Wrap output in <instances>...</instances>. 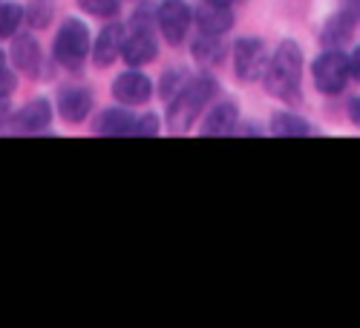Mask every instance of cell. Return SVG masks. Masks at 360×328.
<instances>
[{
    "label": "cell",
    "mask_w": 360,
    "mask_h": 328,
    "mask_svg": "<svg viewBox=\"0 0 360 328\" xmlns=\"http://www.w3.org/2000/svg\"><path fill=\"white\" fill-rule=\"evenodd\" d=\"M23 18L29 20V26H35V29L46 26V23L52 20V6H49V0H35V4L23 12Z\"/></svg>",
    "instance_id": "cell-21"
},
{
    "label": "cell",
    "mask_w": 360,
    "mask_h": 328,
    "mask_svg": "<svg viewBox=\"0 0 360 328\" xmlns=\"http://www.w3.org/2000/svg\"><path fill=\"white\" fill-rule=\"evenodd\" d=\"M156 52H159V44L150 29H136L130 38H124V46H122V58L130 67H144L150 61H156Z\"/></svg>",
    "instance_id": "cell-9"
},
{
    "label": "cell",
    "mask_w": 360,
    "mask_h": 328,
    "mask_svg": "<svg viewBox=\"0 0 360 328\" xmlns=\"http://www.w3.org/2000/svg\"><path fill=\"white\" fill-rule=\"evenodd\" d=\"M122 46H124V26L122 23H110V26H104L101 32H98V38H96V44H93V64L96 67H110L115 58H118V52H122Z\"/></svg>",
    "instance_id": "cell-8"
},
{
    "label": "cell",
    "mask_w": 360,
    "mask_h": 328,
    "mask_svg": "<svg viewBox=\"0 0 360 328\" xmlns=\"http://www.w3.org/2000/svg\"><path fill=\"white\" fill-rule=\"evenodd\" d=\"M89 29L78 18H67L64 26L55 35V58L58 64L67 67L70 72H81L89 58Z\"/></svg>",
    "instance_id": "cell-3"
},
{
    "label": "cell",
    "mask_w": 360,
    "mask_h": 328,
    "mask_svg": "<svg viewBox=\"0 0 360 328\" xmlns=\"http://www.w3.org/2000/svg\"><path fill=\"white\" fill-rule=\"evenodd\" d=\"M349 72H352V78L360 81V46H354V52L349 55Z\"/></svg>",
    "instance_id": "cell-25"
},
{
    "label": "cell",
    "mask_w": 360,
    "mask_h": 328,
    "mask_svg": "<svg viewBox=\"0 0 360 328\" xmlns=\"http://www.w3.org/2000/svg\"><path fill=\"white\" fill-rule=\"evenodd\" d=\"M352 6H354V12L360 15V0H352Z\"/></svg>",
    "instance_id": "cell-30"
},
{
    "label": "cell",
    "mask_w": 360,
    "mask_h": 328,
    "mask_svg": "<svg viewBox=\"0 0 360 328\" xmlns=\"http://www.w3.org/2000/svg\"><path fill=\"white\" fill-rule=\"evenodd\" d=\"M4 67H6V52L0 49V70H4Z\"/></svg>",
    "instance_id": "cell-29"
},
{
    "label": "cell",
    "mask_w": 360,
    "mask_h": 328,
    "mask_svg": "<svg viewBox=\"0 0 360 328\" xmlns=\"http://www.w3.org/2000/svg\"><path fill=\"white\" fill-rule=\"evenodd\" d=\"M112 96L122 101V104H144L150 96H153V81H150L144 72L127 70L112 81Z\"/></svg>",
    "instance_id": "cell-7"
},
{
    "label": "cell",
    "mask_w": 360,
    "mask_h": 328,
    "mask_svg": "<svg viewBox=\"0 0 360 328\" xmlns=\"http://www.w3.org/2000/svg\"><path fill=\"white\" fill-rule=\"evenodd\" d=\"M9 115V96H0V122Z\"/></svg>",
    "instance_id": "cell-27"
},
{
    "label": "cell",
    "mask_w": 360,
    "mask_h": 328,
    "mask_svg": "<svg viewBox=\"0 0 360 328\" xmlns=\"http://www.w3.org/2000/svg\"><path fill=\"white\" fill-rule=\"evenodd\" d=\"M207 4H217V6H231L233 0H207Z\"/></svg>",
    "instance_id": "cell-28"
},
{
    "label": "cell",
    "mask_w": 360,
    "mask_h": 328,
    "mask_svg": "<svg viewBox=\"0 0 360 328\" xmlns=\"http://www.w3.org/2000/svg\"><path fill=\"white\" fill-rule=\"evenodd\" d=\"M239 122V107L236 101H219L202 122V136H228L233 124Z\"/></svg>",
    "instance_id": "cell-13"
},
{
    "label": "cell",
    "mask_w": 360,
    "mask_h": 328,
    "mask_svg": "<svg viewBox=\"0 0 360 328\" xmlns=\"http://www.w3.org/2000/svg\"><path fill=\"white\" fill-rule=\"evenodd\" d=\"M139 118L130 115L127 110H104L96 122V133L101 136H133Z\"/></svg>",
    "instance_id": "cell-16"
},
{
    "label": "cell",
    "mask_w": 360,
    "mask_h": 328,
    "mask_svg": "<svg viewBox=\"0 0 360 328\" xmlns=\"http://www.w3.org/2000/svg\"><path fill=\"white\" fill-rule=\"evenodd\" d=\"M185 72H179V70H170L167 75H165V84H162V96L170 101L179 89H182V84H185V78H182Z\"/></svg>",
    "instance_id": "cell-22"
},
{
    "label": "cell",
    "mask_w": 360,
    "mask_h": 328,
    "mask_svg": "<svg viewBox=\"0 0 360 328\" xmlns=\"http://www.w3.org/2000/svg\"><path fill=\"white\" fill-rule=\"evenodd\" d=\"M156 133H159V115L147 112L144 118L136 122V136H156Z\"/></svg>",
    "instance_id": "cell-23"
},
{
    "label": "cell",
    "mask_w": 360,
    "mask_h": 328,
    "mask_svg": "<svg viewBox=\"0 0 360 328\" xmlns=\"http://www.w3.org/2000/svg\"><path fill=\"white\" fill-rule=\"evenodd\" d=\"M271 133L274 136H283V138H294V136H309L311 127L306 118L300 115H291V112H277L271 118Z\"/></svg>",
    "instance_id": "cell-18"
},
{
    "label": "cell",
    "mask_w": 360,
    "mask_h": 328,
    "mask_svg": "<svg viewBox=\"0 0 360 328\" xmlns=\"http://www.w3.org/2000/svg\"><path fill=\"white\" fill-rule=\"evenodd\" d=\"M12 64L26 75L41 72V46L32 35H18L12 41Z\"/></svg>",
    "instance_id": "cell-14"
},
{
    "label": "cell",
    "mask_w": 360,
    "mask_h": 328,
    "mask_svg": "<svg viewBox=\"0 0 360 328\" xmlns=\"http://www.w3.org/2000/svg\"><path fill=\"white\" fill-rule=\"evenodd\" d=\"M52 122V107L46 98H35L29 101L18 115H15V127L23 133H41L46 130V124Z\"/></svg>",
    "instance_id": "cell-15"
},
{
    "label": "cell",
    "mask_w": 360,
    "mask_h": 328,
    "mask_svg": "<svg viewBox=\"0 0 360 328\" xmlns=\"http://www.w3.org/2000/svg\"><path fill=\"white\" fill-rule=\"evenodd\" d=\"M196 26L202 35H225L228 29L233 26V15L228 6H217V4H205L196 9Z\"/></svg>",
    "instance_id": "cell-11"
},
{
    "label": "cell",
    "mask_w": 360,
    "mask_h": 328,
    "mask_svg": "<svg viewBox=\"0 0 360 328\" xmlns=\"http://www.w3.org/2000/svg\"><path fill=\"white\" fill-rule=\"evenodd\" d=\"M15 86H18V78L4 67V70H0V96H9Z\"/></svg>",
    "instance_id": "cell-24"
},
{
    "label": "cell",
    "mask_w": 360,
    "mask_h": 328,
    "mask_svg": "<svg viewBox=\"0 0 360 328\" xmlns=\"http://www.w3.org/2000/svg\"><path fill=\"white\" fill-rule=\"evenodd\" d=\"M349 118L360 127V96H354V98L349 101Z\"/></svg>",
    "instance_id": "cell-26"
},
{
    "label": "cell",
    "mask_w": 360,
    "mask_h": 328,
    "mask_svg": "<svg viewBox=\"0 0 360 328\" xmlns=\"http://www.w3.org/2000/svg\"><path fill=\"white\" fill-rule=\"evenodd\" d=\"M214 96H217V81L211 75H196V78L185 81L182 89H179V93L170 98V104H167L170 130L173 133H185Z\"/></svg>",
    "instance_id": "cell-2"
},
{
    "label": "cell",
    "mask_w": 360,
    "mask_h": 328,
    "mask_svg": "<svg viewBox=\"0 0 360 328\" xmlns=\"http://www.w3.org/2000/svg\"><path fill=\"white\" fill-rule=\"evenodd\" d=\"M268 67V49L259 38H239L233 44V72L239 81H259Z\"/></svg>",
    "instance_id": "cell-5"
},
{
    "label": "cell",
    "mask_w": 360,
    "mask_h": 328,
    "mask_svg": "<svg viewBox=\"0 0 360 328\" xmlns=\"http://www.w3.org/2000/svg\"><path fill=\"white\" fill-rule=\"evenodd\" d=\"M265 89L274 98L294 104L300 101V78H303V49L294 41H283L265 67Z\"/></svg>",
    "instance_id": "cell-1"
},
{
    "label": "cell",
    "mask_w": 360,
    "mask_h": 328,
    "mask_svg": "<svg viewBox=\"0 0 360 328\" xmlns=\"http://www.w3.org/2000/svg\"><path fill=\"white\" fill-rule=\"evenodd\" d=\"M89 107H93V93L86 86H67L61 98H58V112H61L70 124H78L89 115Z\"/></svg>",
    "instance_id": "cell-10"
},
{
    "label": "cell",
    "mask_w": 360,
    "mask_h": 328,
    "mask_svg": "<svg viewBox=\"0 0 360 328\" xmlns=\"http://www.w3.org/2000/svg\"><path fill=\"white\" fill-rule=\"evenodd\" d=\"M352 32H354V12L343 9L326 20V26L320 29V41L326 49H340L352 38Z\"/></svg>",
    "instance_id": "cell-12"
},
{
    "label": "cell",
    "mask_w": 360,
    "mask_h": 328,
    "mask_svg": "<svg viewBox=\"0 0 360 328\" xmlns=\"http://www.w3.org/2000/svg\"><path fill=\"white\" fill-rule=\"evenodd\" d=\"M311 72H314V84H317L320 93L338 96V93L346 89L349 75H352L349 72V55H343L340 49H326L314 61Z\"/></svg>",
    "instance_id": "cell-4"
},
{
    "label": "cell",
    "mask_w": 360,
    "mask_h": 328,
    "mask_svg": "<svg viewBox=\"0 0 360 328\" xmlns=\"http://www.w3.org/2000/svg\"><path fill=\"white\" fill-rule=\"evenodd\" d=\"M78 6L96 18H112L122 9V0H78Z\"/></svg>",
    "instance_id": "cell-20"
},
{
    "label": "cell",
    "mask_w": 360,
    "mask_h": 328,
    "mask_svg": "<svg viewBox=\"0 0 360 328\" xmlns=\"http://www.w3.org/2000/svg\"><path fill=\"white\" fill-rule=\"evenodd\" d=\"M225 44L219 41V35H202L196 44H193V58L205 67H217L225 61Z\"/></svg>",
    "instance_id": "cell-17"
},
{
    "label": "cell",
    "mask_w": 360,
    "mask_h": 328,
    "mask_svg": "<svg viewBox=\"0 0 360 328\" xmlns=\"http://www.w3.org/2000/svg\"><path fill=\"white\" fill-rule=\"evenodd\" d=\"M20 20H23V9L18 4H0V41L12 38Z\"/></svg>",
    "instance_id": "cell-19"
},
{
    "label": "cell",
    "mask_w": 360,
    "mask_h": 328,
    "mask_svg": "<svg viewBox=\"0 0 360 328\" xmlns=\"http://www.w3.org/2000/svg\"><path fill=\"white\" fill-rule=\"evenodd\" d=\"M156 20H159V29L167 44L179 46L185 41L188 29H191V20H193V12L185 0H165L156 12Z\"/></svg>",
    "instance_id": "cell-6"
}]
</instances>
